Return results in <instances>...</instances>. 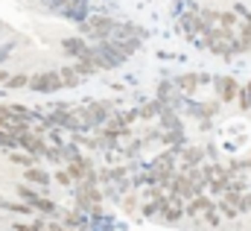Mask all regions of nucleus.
<instances>
[{
    "label": "nucleus",
    "instance_id": "obj_1",
    "mask_svg": "<svg viewBox=\"0 0 251 231\" xmlns=\"http://www.w3.org/2000/svg\"><path fill=\"white\" fill-rule=\"evenodd\" d=\"M26 85H29V91H38V94H50V91H59V88H64V85H62V76H59L56 70H41V73H35Z\"/></svg>",
    "mask_w": 251,
    "mask_h": 231
},
{
    "label": "nucleus",
    "instance_id": "obj_2",
    "mask_svg": "<svg viewBox=\"0 0 251 231\" xmlns=\"http://www.w3.org/2000/svg\"><path fill=\"white\" fill-rule=\"evenodd\" d=\"M15 141H18V146H24L29 155H44V152H47L44 141H41L38 135H32V132H24V135H18Z\"/></svg>",
    "mask_w": 251,
    "mask_h": 231
},
{
    "label": "nucleus",
    "instance_id": "obj_3",
    "mask_svg": "<svg viewBox=\"0 0 251 231\" xmlns=\"http://www.w3.org/2000/svg\"><path fill=\"white\" fill-rule=\"evenodd\" d=\"M216 91H219V100H222V103H231V100H237L240 85H237L231 76H219V79H216Z\"/></svg>",
    "mask_w": 251,
    "mask_h": 231
},
{
    "label": "nucleus",
    "instance_id": "obj_4",
    "mask_svg": "<svg viewBox=\"0 0 251 231\" xmlns=\"http://www.w3.org/2000/svg\"><path fill=\"white\" fill-rule=\"evenodd\" d=\"M67 175L76 178V181H85V178L91 175V164H88V158H73V161L67 164Z\"/></svg>",
    "mask_w": 251,
    "mask_h": 231
},
{
    "label": "nucleus",
    "instance_id": "obj_5",
    "mask_svg": "<svg viewBox=\"0 0 251 231\" xmlns=\"http://www.w3.org/2000/svg\"><path fill=\"white\" fill-rule=\"evenodd\" d=\"M213 205H216V202H210L207 196H196L187 208H184V214H187V217H199V214H204V211H213Z\"/></svg>",
    "mask_w": 251,
    "mask_h": 231
},
{
    "label": "nucleus",
    "instance_id": "obj_6",
    "mask_svg": "<svg viewBox=\"0 0 251 231\" xmlns=\"http://www.w3.org/2000/svg\"><path fill=\"white\" fill-rule=\"evenodd\" d=\"M29 208L38 211V214H59V205H56L53 199H44V196H35V199L29 202Z\"/></svg>",
    "mask_w": 251,
    "mask_h": 231
},
{
    "label": "nucleus",
    "instance_id": "obj_7",
    "mask_svg": "<svg viewBox=\"0 0 251 231\" xmlns=\"http://www.w3.org/2000/svg\"><path fill=\"white\" fill-rule=\"evenodd\" d=\"M26 181L29 184H38V187H44V184H50V173H44L41 167H26Z\"/></svg>",
    "mask_w": 251,
    "mask_h": 231
},
{
    "label": "nucleus",
    "instance_id": "obj_8",
    "mask_svg": "<svg viewBox=\"0 0 251 231\" xmlns=\"http://www.w3.org/2000/svg\"><path fill=\"white\" fill-rule=\"evenodd\" d=\"M64 53H73V56H79V58H88V56H91V50H88L79 38H67V41H64Z\"/></svg>",
    "mask_w": 251,
    "mask_h": 231
},
{
    "label": "nucleus",
    "instance_id": "obj_9",
    "mask_svg": "<svg viewBox=\"0 0 251 231\" xmlns=\"http://www.w3.org/2000/svg\"><path fill=\"white\" fill-rule=\"evenodd\" d=\"M9 161L21 164V167H35V155H29V152H9Z\"/></svg>",
    "mask_w": 251,
    "mask_h": 231
},
{
    "label": "nucleus",
    "instance_id": "obj_10",
    "mask_svg": "<svg viewBox=\"0 0 251 231\" xmlns=\"http://www.w3.org/2000/svg\"><path fill=\"white\" fill-rule=\"evenodd\" d=\"M0 208H6V211H12V214H32V208H29L26 202H0Z\"/></svg>",
    "mask_w": 251,
    "mask_h": 231
},
{
    "label": "nucleus",
    "instance_id": "obj_11",
    "mask_svg": "<svg viewBox=\"0 0 251 231\" xmlns=\"http://www.w3.org/2000/svg\"><path fill=\"white\" fill-rule=\"evenodd\" d=\"M201 82H207V76H181V79H176L178 88H196V85H201Z\"/></svg>",
    "mask_w": 251,
    "mask_h": 231
},
{
    "label": "nucleus",
    "instance_id": "obj_12",
    "mask_svg": "<svg viewBox=\"0 0 251 231\" xmlns=\"http://www.w3.org/2000/svg\"><path fill=\"white\" fill-rule=\"evenodd\" d=\"M59 76H62V85H79V79H82L73 67H62V73H59Z\"/></svg>",
    "mask_w": 251,
    "mask_h": 231
},
{
    "label": "nucleus",
    "instance_id": "obj_13",
    "mask_svg": "<svg viewBox=\"0 0 251 231\" xmlns=\"http://www.w3.org/2000/svg\"><path fill=\"white\" fill-rule=\"evenodd\" d=\"M216 21H219V27H222V29H231V27L237 24V15H234V12H219V15H216Z\"/></svg>",
    "mask_w": 251,
    "mask_h": 231
},
{
    "label": "nucleus",
    "instance_id": "obj_14",
    "mask_svg": "<svg viewBox=\"0 0 251 231\" xmlns=\"http://www.w3.org/2000/svg\"><path fill=\"white\" fill-rule=\"evenodd\" d=\"M29 82V76H24V73H15V76H6V88H24Z\"/></svg>",
    "mask_w": 251,
    "mask_h": 231
},
{
    "label": "nucleus",
    "instance_id": "obj_15",
    "mask_svg": "<svg viewBox=\"0 0 251 231\" xmlns=\"http://www.w3.org/2000/svg\"><path fill=\"white\" fill-rule=\"evenodd\" d=\"M237 100H240V106H243V109H251V85H246V88H240Z\"/></svg>",
    "mask_w": 251,
    "mask_h": 231
},
{
    "label": "nucleus",
    "instance_id": "obj_16",
    "mask_svg": "<svg viewBox=\"0 0 251 231\" xmlns=\"http://www.w3.org/2000/svg\"><path fill=\"white\" fill-rule=\"evenodd\" d=\"M0 146H3V149H15V146H18V141H15L9 132H3V129H0Z\"/></svg>",
    "mask_w": 251,
    "mask_h": 231
},
{
    "label": "nucleus",
    "instance_id": "obj_17",
    "mask_svg": "<svg viewBox=\"0 0 251 231\" xmlns=\"http://www.w3.org/2000/svg\"><path fill=\"white\" fill-rule=\"evenodd\" d=\"M216 208H219V211H222V217H228V220H234V217H237V208H234V205H228V202H219Z\"/></svg>",
    "mask_w": 251,
    "mask_h": 231
},
{
    "label": "nucleus",
    "instance_id": "obj_18",
    "mask_svg": "<svg viewBox=\"0 0 251 231\" xmlns=\"http://www.w3.org/2000/svg\"><path fill=\"white\" fill-rule=\"evenodd\" d=\"M64 223H67L64 229H73V226H82L85 220H82V214H67V217H64Z\"/></svg>",
    "mask_w": 251,
    "mask_h": 231
},
{
    "label": "nucleus",
    "instance_id": "obj_19",
    "mask_svg": "<svg viewBox=\"0 0 251 231\" xmlns=\"http://www.w3.org/2000/svg\"><path fill=\"white\" fill-rule=\"evenodd\" d=\"M18 193H21V196H24V199H26V205H29V202H32V199H35V196H38V193H35V190H32V187H18Z\"/></svg>",
    "mask_w": 251,
    "mask_h": 231
},
{
    "label": "nucleus",
    "instance_id": "obj_20",
    "mask_svg": "<svg viewBox=\"0 0 251 231\" xmlns=\"http://www.w3.org/2000/svg\"><path fill=\"white\" fill-rule=\"evenodd\" d=\"M56 181H59V184H64V187H70V184H73V178L64 173V170H59V173H56Z\"/></svg>",
    "mask_w": 251,
    "mask_h": 231
},
{
    "label": "nucleus",
    "instance_id": "obj_21",
    "mask_svg": "<svg viewBox=\"0 0 251 231\" xmlns=\"http://www.w3.org/2000/svg\"><path fill=\"white\" fill-rule=\"evenodd\" d=\"M240 208H243V211H251V193L240 196Z\"/></svg>",
    "mask_w": 251,
    "mask_h": 231
},
{
    "label": "nucleus",
    "instance_id": "obj_22",
    "mask_svg": "<svg viewBox=\"0 0 251 231\" xmlns=\"http://www.w3.org/2000/svg\"><path fill=\"white\" fill-rule=\"evenodd\" d=\"M12 231H32V223H29V226H24V223H15V226H12Z\"/></svg>",
    "mask_w": 251,
    "mask_h": 231
},
{
    "label": "nucleus",
    "instance_id": "obj_23",
    "mask_svg": "<svg viewBox=\"0 0 251 231\" xmlns=\"http://www.w3.org/2000/svg\"><path fill=\"white\" fill-rule=\"evenodd\" d=\"M44 231H64V226H59V223H53V226H44Z\"/></svg>",
    "mask_w": 251,
    "mask_h": 231
},
{
    "label": "nucleus",
    "instance_id": "obj_24",
    "mask_svg": "<svg viewBox=\"0 0 251 231\" xmlns=\"http://www.w3.org/2000/svg\"><path fill=\"white\" fill-rule=\"evenodd\" d=\"M6 76H9V73H6V70H0V82H6Z\"/></svg>",
    "mask_w": 251,
    "mask_h": 231
},
{
    "label": "nucleus",
    "instance_id": "obj_25",
    "mask_svg": "<svg viewBox=\"0 0 251 231\" xmlns=\"http://www.w3.org/2000/svg\"><path fill=\"white\" fill-rule=\"evenodd\" d=\"M0 129H6V117H0Z\"/></svg>",
    "mask_w": 251,
    "mask_h": 231
}]
</instances>
